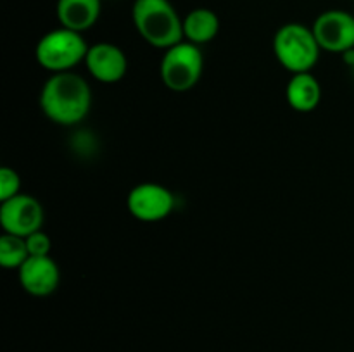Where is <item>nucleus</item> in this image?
<instances>
[{
    "label": "nucleus",
    "mask_w": 354,
    "mask_h": 352,
    "mask_svg": "<svg viewBox=\"0 0 354 352\" xmlns=\"http://www.w3.org/2000/svg\"><path fill=\"white\" fill-rule=\"evenodd\" d=\"M21 176L14 168L3 166L0 168V202L9 200L21 193Z\"/></svg>",
    "instance_id": "15"
},
{
    "label": "nucleus",
    "mask_w": 354,
    "mask_h": 352,
    "mask_svg": "<svg viewBox=\"0 0 354 352\" xmlns=\"http://www.w3.org/2000/svg\"><path fill=\"white\" fill-rule=\"evenodd\" d=\"M38 104L44 116L54 124L78 126L92 109V88L78 72H57L41 85Z\"/></svg>",
    "instance_id": "1"
},
{
    "label": "nucleus",
    "mask_w": 354,
    "mask_h": 352,
    "mask_svg": "<svg viewBox=\"0 0 354 352\" xmlns=\"http://www.w3.org/2000/svg\"><path fill=\"white\" fill-rule=\"evenodd\" d=\"M88 47L83 33L59 26L41 35L35 47V59L38 66L50 75L69 72L85 62Z\"/></svg>",
    "instance_id": "4"
},
{
    "label": "nucleus",
    "mask_w": 354,
    "mask_h": 352,
    "mask_svg": "<svg viewBox=\"0 0 354 352\" xmlns=\"http://www.w3.org/2000/svg\"><path fill=\"white\" fill-rule=\"evenodd\" d=\"M273 54L290 75L311 72L320 61L322 48L311 26L303 23L282 24L273 35Z\"/></svg>",
    "instance_id": "3"
},
{
    "label": "nucleus",
    "mask_w": 354,
    "mask_h": 352,
    "mask_svg": "<svg viewBox=\"0 0 354 352\" xmlns=\"http://www.w3.org/2000/svg\"><path fill=\"white\" fill-rule=\"evenodd\" d=\"M204 55L199 45L182 40L166 48L159 62V78L162 85L176 93L192 90L203 78Z\"/></svg>",
    "instance_id": "5"
},
{
    "label": "nucleus",
    "mask_w": 354,
    "mask_h": 352,
    "mask_svg": "<svg viewBox=\"0 0 354 352\" xmlns=\"http://www.w3.org/2000/svg\"><path fill=\"white\" fill-rule=\"evenodd\" d=\"M85 68L95 81L102 85L120 83L128 72V57L121 47L111 41H99L88 47Z\"/></svg>",
    "instance_id": "9"
},
{
    "label": "nucleus",
    "mask_w": 354,
    "mask_h": 352,
    "mask_svg": "<svg viewBox=\"0 0 354 352\" xmlns=\"http://www.w3.org/2000/svg\"><path fill=\"white\" fill-rule=\"evenodd\" d=\"M26 247L30 255H35V257H41V255H50L52 251V240L44 230H38L35 233L28 235L26 238Z\"/></svg>",
    "instance_id": "16"
},
{
    "label": "nucleus",
    "mask_w": 354,
    "mask_h": 352,
    "mask_svg": "<svg viewBox=\"0 0 354 352\" xmlns=\"http://www.w3.org/2000/svg\"><path fill=\"white\" fill-rule=\"evenodd\" d=\"M127 209L140 223H159L175 209V195L161 183H138L128 192Z\"/></svg>",
    "instance_id": "6"
},
{
    "label": "nucleus",
    "mask_w": 354,
    "mask_h": 352,
    "mask_svg": "<svg viewBox=\"0 0 354 352\" xmlns=\"http://www.w3.org/2000/svg\"><path fill=\"white\" fill-rule=\"evenodd\" d=\"M131 23L142 40L154 48H166L183 40V17L169 0H135Z\"/></svg>",
    "instance_id": "2"
},
{
    "label": "nucleus",
    "mask_w": 354,
    "mask_h": 352,
    "mask_svg": "<svg viewBox=\"0 0 354 352\" xmlns=\"http://www.w3.org/2000/svg\"><path fill=\"white\" fill-rule=\"evenodd\" d=\"M45 221L44 206L33 195L21 192L19 195L0 202V226L3 233L26 238L41 230Z\"/></svg>",
    "instance_id": "7"
},
{
    "label": "nucleus",
    "mask_w": 354,
    "mask_h": 352,
    "mask_svg": "<svg viewBox=\"0 0 354 352\" xmlns=\"http://www.w3.org/2000/svg\"><path fill=\"white\" fill-rule=\"evenodd\" d=\"M220 33V17L207 7L192 9L183 17V40L196 45L213 41Z\"/></svg>",
    "instance_id": "13"
},
{
    "label": "nucleus",
    "mask_w": 354,
    "mask_h": 352,
    "mask_svg": "<svg viewBox=\"0 0 354 352\" xmlns=\"http://www.w3.org/2000/svg\"><path fill=\"white\" fill-rule=\"evenodd\" d=\"M100 12H102L100 0H57L55 3L59 24L78 33H85L95 26Z\"/></svg>",
    "instance_id": "11"
},
{
    "label": "nucleus",
    "mask_w": 354,
    "mask_h": 352,
    "mask_svg": "<svg viewBox=\"0 0 354 352\" xmlns=\"http://www.w3.org/2000/svg\"><path fill=\"white\" fill-rule=\"evenodd\" d=\"M322 85L313 72L292 75L286 86V100L296 113H313L322 102Z\"/></svg>",
    "instance_id": "12"
},
{
    "label": "nucleus",
    "mask_w": 354,
    "mask_h": 352,
    "mask_svg": "<svg viewBox=\"0 0 354 352\" xmlns=\"http://www.w3.org/2000/svg\"><path fill=\"white\" fill-rule=\"evenodd\" d=\"M311 30L322 52L344 55L354 48V16L348 10H325L313 21Z\"/></svg>",
    "instance_id": "8"
},
{
    "label": "nucleus",
    "mask_w": 354,
    "mask_h": 352,
    "mask_svg": "<svg viewBox=\"0 0 354 352\" xmlns=\"http://www.w3.org/2000/svg\"><path fill=\"white\" fill-rule=\"evenodd\" d=\"M17 280L21 289L28 295L44 299L57 290L61 283V269L50 255H41V257L30 255L17 269Z\"/></svg>",
    "instance_id": "10"
},
{
    "label": "nucleus",
    "mask_w": 354,
    "mask_h": 352,
    "mask_svg": "<svg viewBox=\"0 0 354 352\" xmlns=\"http://www.w3.org/2000/svg\"><path fill=\"white\" fill-rule=\"evenodd\" d=\"M30 257L26 240L16 235L2 233L0 237V264L6 269H19Z\"/></svg>",
    "instance_id": "14"
},
{
    "label": "nucleus",
    "mask_w": 354,
    "mask_h": 352,
    "mask_svg": "<svg viewBox=\"0 0 354 352\" xmlns=\"http://www.w3.org/2000/svg\"><path fill=\"white\" fill-rule=\"evenodd\" d=\"M342 57H344V62L349 66V69H351L353 75H354V48H353V50L346 52V54L342 55Z\"/></svg>",
    "instance_id": "17"
}]
</instances>
